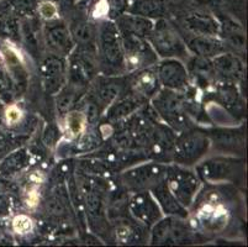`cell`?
Masks as SVG:
<instances>
[{
    "instance_id": "1",
    "label": "cell",
    "mask_w": 248,
    "mask_h": 247,
    "mask_svg": "<svg viewBox=\"0 0 248 247\" xmlns=\"http://www.w3.org/2000/svg\"><path fill=\"white\" fill-rule=\"evenodd\" d=\"M85 117L82 113H71L67 117V126L73 135H78L83 131Z\"/></svg>"
},
{
    "instance_id": "2",
    "label": "cell",
    "mask_w": 248,
    "mask_h": 247,
    "mask_svg": "<svg viewBox=\"0 0 248 247\" xmlns=\"http://www.w3.org/2000/svg\"><path fill=\"white\" fill-rule=\"evenodd\" d=\"M13 226H14V230L17 234H26L32 229V221L25 215H19L14 219Z\"/></svg>"
},
{
    "instance_id": "3",
    "label": "cell",
    "mask_w": 248,
    "mask_h": 247,
    "mask_svg": "<svg viewBox=\"0 0 248 247\" xmlns=\"http://www.w3.org/2000/svg\"><path fill=\"white\" fill-rule=\"evenodd\" d=\"M38 10H40V14L45 19H52V17H55L57 15V8H56L55 4L49 3V1L42 3Z\"/></svg>"
},
{
    "instance_id": "4",
    "label": "cell",
    "mask_w": 248,
    "mask_h": 247,
    "mask_svg": "<svg viewBox=\"0 0 248 247\" xmlns=\"http://www.w3.org/2000/svg\"><path fill=\"white\" fill-rule=\"evenodd\" d=\"M21 117V113H20L19 109L16 106H11L6 110V119H8L9 122L14 124V122H17Z\"/></svg>"
}]
</instances>
